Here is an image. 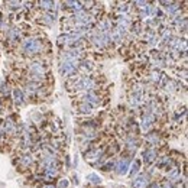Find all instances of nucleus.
<instances>
[{
  "label": "nucleus",
  "instance_id": "nucleus-4",
  "mask_svg": "<svg viewBox=\"0 0 188 188\" xmlns=\"http://www.w3.org/2000/svg\"><path fill=\"white\" fill-rule=\"evenodd\" d=\"M84 103H87L90 106H97L100 103V96H97L94 91H88L84 96Z\"/></svg>",
  "mask_w": 188,
  "mask_h": 188
},
{
  "label": "nucleus",
  "instance_id": "nucleus-17",
  "mask_svg": "<svg viewBox=\"0 0 188 188\" xmlns=\"http://www.w3.org/2000/svg\"><path fill=\"white\" fill-rule=\"evenodd\" d=\"M178 175H179V171H178V168H174V169H172V171L168 174V178L174 181V179H177V178H178Z\"/></svg>",
  "mask_w": 188,
  "mask_h": 188
},
{
  "label": "nucleus",
  "instance_id": "nucleus-18",
  "mask_svg": "<svg viewBox=\"0 0 188 188\" xmlns=\"http://www.w3.org/2000/svg\"><path fill=\"white\" fill-rule=\"evenodd\" d=\"M178 9H179V6H178V5H169V6H167V10H168V13H171V15H172V13H175Z\"/></svg>",
  "mask_w": 188,
  "mask_h": 188
},
{
  "label": "nucleus",
  "instance_id": "nucleus-2",
  "mask_svg": "<svg viewBox=\"0 0 188 188\" xmlns=\"http://www.w3.org/2000/svg\"><path fill=\"white\" fill-rule=\"evenodd\" d=\"M29 73H31V80L33 83H39L45 77V67H43L42 62L35 61L29 65Z\"/></svg>",
  "mask_w": 188,
  "mask_h": 188
},
{
  "label": "nucleus",
  "instance_id": "nucleus-19",
  "mask_svg": "<svg viewBox=\"0 0 188 188\" xmlns=\"http://www.w3.org/2000/svg\"><path fill=\"white\" fill-rule=\"evenodd\" d=\"M88 179H90L93 184H99V182H100V178H99L96 174H90V175H88Z\"/></svg>",
  "mask_w": 188,
  "mask_h": 188
},
{
  "label": "nucleus",
  "instance_id": "nucleus-16",
  "mask_svg": "<svg viewBox=\"0 0 188 188\" xmlns=\"http://www.w3.org/2000/svg\"><path fill=\"white\" fill-rule=\"evenodd\" d=\"M148 142L149 143H152V145H156L158 143V136L155 135V133H151V135H148Z\"/></svg>",
  "mask_w": 188,
  "mask_h": 188
},
{
  "label": "nucleus",
  "instance_id": "nucleus-10",
  "mask_svg": "<svg viewBox=\"0 0 188 188\" xmlns=\"http://www.w3.org/2000/svg\"><path fill=\"white\" fill-rule=\"evenodd\" d=\"M19 35H20V32H19V29H16V28L9 29V32H7V38H9L10 41H16V39L19 38Z\"/></svg>",
  "mask_w": 188,
  "mask_h": 188
},
{
  "label": "nucleus",
  "instance_id": "nucleus-15",
  "mask_svg": "<svg viewBox=\"0 0 188 188\" xmlns=\"http://www.w3.org/2000/svg\"><path fill=\"white\" fill-rule=\"evenodd\" d=\"M100 155H101V151L96 149V151H91V152H88V153H87V158H90V159H94V158H99Z\"/></svg>",
  "mask_w": 188,
  "mask_h": 188
},
{
  "label": "nucleus",
  "instance_id": "nucleus-3",
  "mask_svg": "<svg viewBox=\"0 0 188 188\" xmlns=\"http://www.w3.org/2000/svg\"><path fill=\"white\" fill-rule=\"evenodd\" d=\"M75 88L77 90H91V88H94V85H96V83H94L90 77H83V78H80V80H77L75 81Z\"/></svg>",
  "mask_w": 188,
  "mask_h": 188
},
{
  "label": "nucleus",
  "instance_id": "nucleus-6",
  "mask_svg": "<svg viewBox=\"0 0 188 188\" xmlns=\"http://www.w3.org/2000/svg\"><path fill=\"white\" fill-rule=\"evenodd\" d=\"M148 177L146 175H139L137 178H135L133 179V187L135 188H146V185H148Z\"/></svg>",
  "mask_w": 188,
  "mask_h": 188
},
{
  "label": "nucleus",
  "instance_id": "nucleus-26",
  "mask_svg": "<svg viewBox=\"0 0 188 188\" xmlns=\"http://www.w3.org/2000/svg\"><path fill=\"white\" fill-rule=\"evenodd\" d=\"M0 28H2V19H0Z\"/></svg>",
  "mask_w": 188,
  "mask_h": 188
},
{
  "label": "nucleus",
  "instance_id": "nucleus-5",
  "mask_svg": "<svg viewBox=\"0 0 188 188\" xmlns=\"http://www.w3.org/2000/svg\"><path fill=\"white\" fill-rule=\"evenodd\" d=\"M153 122H155V114L146 113V114L143 116V120H142V129H143V130H149L151 126L153 125Z\"/></svg>",
  "mask_w": 188,
  "mask_h": 188
},
{
  "label": "nucleus",
  "instance_id": "nucleus-11",
  "mask_svg": "<svg viewBox=\"0 0 188 188\" xmlns=\"http://www.w3.org/2000/svg\"><path fill=\"white\" fill-rule=\"evenodd\" d=\"M20 162H22V165H25V167H29L31 163H32V156L31 155H25L22 159H20Z\"/></svg>",
  "mask_w": 188,
  "mask_h": 188
},
{
  "label": "nucleus",
  "instance_id": "nucleus-21",
  "mask_svg": "<svg viewBox=\"0 0 188 188\" xmlns=\"http://www.w3.org/2000/svg\"><path fill=\"white\" fill-rule=\"evenodd\" d=\"M9 5H10V7H20V3L19 2H9Z\"/></svg>",
  "mask_w": 188,
  "mask_h": 188
},
{
  "label": "nucleus",
  "instance_id": "nucleus-1",
  "mask_svg": "<svg viewBox=\"0 0 188 188\" xmlns=\"http://www.w3.org/2000/svg\"><path fill=\"white\" fill-rule=\"evenodd\" d=\"M42 41L39 39H33V38H28L22 42V51L26 55H36L42 52Z\"/></svg>",
  "mask_w": 188,
  "mask_h": 188
},
{
  "label": "nucleus",
  "instance_id": "nucleus-23",
  "mask_svg": "<svg viewBox=\"0 0 188 188\" xmlns=\"http://www.w3.org/2000/svg\"><path fill=\"white\" fill-rule=\"evenodd\" d=\"M163 188H172V185L167 181V182H163Z\"/></svg>",
  "mask_w": 188,
  "mask_h": 188
},
{
  "label": "nucleus",
  "instance_id": "nucleus-9",
  "mask_svg": "<svg viewBox=\"0 0 188 188\" xmlns=\"http://www.w3.org/2000/svg\"><path fill=\"white\" fill-rule=\"evenodd\" d=\"M13 96H15V101H16V104H23V101H25V96H23L22 90L15 88V90H13Z\"/></svg>",
  "mask_w": 188,
  "mask_h": 188
},
{
  "label": "nucleus",
  "instance_id": "nucleus-20",
  "mask_svg": "<svg viewBox=\"0 0 188 188\" xmlns=\"http://www.w3.org/2000/svg\"><path fill=\"white\" fill-rule=\"evenodd\" d=\"M137 171H139V162L136 161V162L133 163V168H132V175H135Z\"/></svg>",
  "mask_w": 188,
  "mask_h": 188
},
{
  "label": "nucleus",
  "instance_id": "nucleus-22",
  "mask_svg": "<svg viewBox=\"0 0 188 188\" xmlns=\"http://www.w3.org/2000/svg\"><path fill=\"white\" fill-rule=\"evenodd\" d=\"M65 187H68V181L61 179V181H59V188H65Z\"/></svg>",
  "mask_w": 188,
  "mask_h": 188
},
{
  "label": "nucleus",
  "instance_id": "nucleus-7",
  "mask_svg": "<svg viewBox=\"0 0 188 188\" xmlns=\"http://www.w3.org/2000/svg\"><path fill=\"white\" fill-rule=\"evenodd\" d=\"M129 163H130V159H125V161H120L119 163H117V165H116V171H117V174H126L127 172V167H129Z\"/></svg>",
  "mask_w": 188,
  "mask_h": 188
},
{
  "label": "nucleus",
  "instance_id": "nucleus-27",
  "mask_svg": "<svg viewBox=\"0 0 188 188\" xmlns=\"http://www.w3.org/2000/svg\"><path fill=\"white\" fill-rule=\"evenodd\" d=\"M0 109H2V106H0Z\"/></svg>",
  "mask_w": 188,
  "mask_h": 188
},
{
  "label": "nucleus",
  "instance_id": "nucleus-12",
  "mask_svg": "<svg viewBox=\"0 0 188 188\" xmlns=\"http://www.w3.org/2000/svg\"><path fill=\"white\" fill-rule=\"evenodd\" d=\"M39 5H41V7H43V9H46V10H49V9L54 10V6H55L54 2H41Z\"/></svg>",
  "mask_w": 188,
  "mask_h": 188
},
{
  "label": "nucleus",
  "instance_id": "nucleus-13",
  "mask_svg": "<svg viewBox=\"0 0 188 188\" xmlns=\"http://www.w3.org/2000/svg\"><path fill=\"white\" fill-rule=\"evenodd\" d=\"M78 110H80L81 113H90V111H91V106L87 104V103H83V104H80Z\"/></svg>",
  "mask_w": 188,
  "mask_h": 188
},
{
  "label": "nucleus",
  "instance_id": "nucleus-14",
  "mask_svg": "<svg viewBox=\"0 0 188 188\" xmlns=\"http://www.w3.org/2000/svg\"><path fill=\"white\" fill-rule=\"evenodd\" d=\"M5 130H6L7 133H12V132L15 130V125L12 123V120H6V123H5Z\"/></svg>",
  "mask_w": 188,
  "mask_h": 188
},
{
  "label": "nucleus",
  "instance_id": "nucleus-25",
  "mask_svg": "<svg viewBox=\"0 0 188 188\" xmlns=\"http://www.w3.org/2000/svg\"><path fill=\"white\" fill-rule=\"evenodd\" d=\"M43 188H55V187H52V185H46V187H43Z\"/></svg>",
  "mask_w": 188,
  "mask_h": 188
},
{
  "label": "nucleus",
  "instance_id": "nucleus-24",
  "mask_svg": "<svg viewBox=\"0 0 188 188\" xmlns=\"http://www.w3.org/2000/svg\"><path fill=\"white\" fill-rule=\"evenodd\" d=\"M149 188H158V185H156V184H152V185H151Z\"/></svg>",
  "mask_w": 188,
  "mask_h": 188
},
{
  "label": "nucleus",
  "instance_id": "nucleus-8",
  "mask_svg": "<svg viewBox=\"0 0 188 188\" xmlns=\"http://www.w3.org/2000/svg\"><path fill=\"white\" fill-rule=\"evenodd\" d=\"M143 159H145L146 163L153 162V161L156 159V151H155L153 148H149L148 151H145V153H143Z\"/></svg>",
  "mask_w": 188,
  "mask_h": 188
}]
</instances>
